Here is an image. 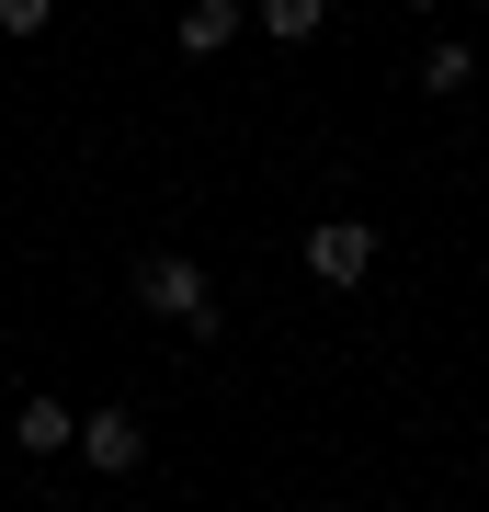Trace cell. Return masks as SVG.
I'll use <instances>...</instances> for the list:
<instances>
[{
  "label": "cell",
  "instance_id": "obj_1",
  "mask_svg": "<svg viewBox=\"0 0 489 512\" xmlns=\"http://www.w3.org/2000/svg\"><path fill=\"white\" fill-rule=\"evenodd\" d=\"M137 308H148V319H182L194 342H217V296H205V274H194L182 251H148V262H137Z\"/></svg>",
  "mask_w": 489,
  "mask_h": 512
},
{
  "label": "cell",
  "instance_id": "obj_6",
  "mask_svg": "<svg viewBox=\"0 0 489 512\" xmlns=\"http://www.w3.org/2000/svg\"><path fill=\"white\" fill-rule=\"evenodd\" d=\"M262 23H273V46H308L330 12H319V0H262Z\"/></svg>",
  "mask_w": 489,
  "mask_h": 512
},
{
  "label": "cell",
  "instance_id": "obj_3",
  "mask_svg": "<svg viewBox=\"0 0 489 512\" xmlns=\"http://www.w3.org/2000/svg\"><path fill=\"white\" fill-rule=\"evenodd\" d=\"M308 274L319 285H364V274H376V228H364V217H330L308 239Z\"/></svg>",
  "mask_w": 489,
  "mask_h": 512
},
{
  "label": "cell",
  "instance_id": "obj_2",
  "mask_svg": "<svg viewBox=\"0 0 489 512\" xmlns=\"http://www.w3.org/2000/svg\"><path fill=\"white\" fill-rule=\"evenodd\" d=\"M69 456H91V478H126L148 456V433H137V410H91L80 433H69Z\"/></svg>",
  "mask_w": 489,
  "mask_h": 512
},
{
  "label": "cell",
  "instance_id": "obj_4",
  "mask_svg": "<svg viewBox=\"0 0 489 512\" xmlns=\"http://www.w3.org/2000/svg\"><path fill=\"white\" fill-rule=\"evenodd\" d=\"M69 433H80V421L57 410V399H23L12 410V444H23V456H69Z\"/></svg>",
  "mask_w": 489,
  "mask_h": 512
},
{
  "label": "cell",
  "instance_id": "obj_7",
  "mask_svg": "<svg viewBox=\"0 0 489 512\" xmlns=\"http://www.w3.org/2000/svg\"><path fill=\"white\" fill-rule=\"evenodd\" d=\"M467 69H478L467 46H433V57H421V92H467Z\"/></svg>",
  "mask_w": 489,
  "mask_h": 512
},
{
  "label": "cell",
  "instance_id": "obj_5",
  "mask_svg": "<svg viewBox=\"0 0 489 512\" xmlns=\"http://www.w3.org/2000/svg\"><path fill=\"white\" fill-rule=\"evenodd\" d=\"M239 35V0H194V12H182V57H217Z\"/></svg>",
  "mask_w": 489,
  "mask_h": 512
}]
</instances>
